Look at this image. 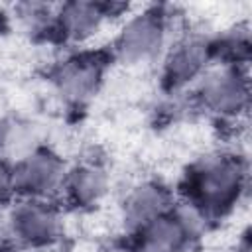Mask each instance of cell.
Returning <instances> with one entry per match:
<instances>
[{
  "label": "cell",
  "instance_id": "1",
  "mask_svg": "<svg viewBox=\"0 0 252 252\" xmlns=\"http://www.w3.org/2000/svg\"><path fill=\"white\" fill-rule=\"evenodd\" d=\"M246 161L232 152H217L195 161L185 173L183 199L195 203L211 219L238 203L246 189Z\"/></svg>",
  "mask_w": 252,
  "mask_h": 252
},
{
  "label": "cell",
  "instance_id": "11",
  "mask_svg": "<svg viewBox=\"0 0 252 252\" xmlns=\"http://www.w3.org/2000/svg\"><path fill=\"white\" fill-rule=\"evenodd\" d=\"M110 187V175L98 159H85L73 167H67L61 195L77 209H89L98 205Z\"/></svg>",
  "mask_w": 252,
  "mask_h": 252
},
{
  "label": "cell",
  "instance_id": "4",
  "mask_svg": "<svg viewBox=\"0 0 252 252\" xmlns=\"http://www.w3.org/2000/svg\"><path fill=\"white\" fill-rule=\"evenodd\" d=\"M67 165L49 148H35L12 163L14 189L20 199L53 201L61 193Z\"/></svg>",
  "mask_w": 252,
  "mask_h": 252
},
{
  "label": "cell",
  "instance_id": "7",
  "mask_svg": "<svg viewBox=\"0 0 252 252\" xmlns=\"http://www.w3.org/2000/svg\"><path fill=\"white\" fill-rule=\"evenodd\" d=\"M106 59L94 51H79L63 59L53 69V87L69 104L91 100L104 79Z\"/></svg>",
  "mask_w": 252,
  "mask_h": 252
},
{
  "label": "cell",
  "instance_id": "13",
  "mask_svg": "<svg viewBox=\"0 0 252 252\" xmlns=\"http://www.w3.org/2000/svg\"><path fill=\"white\" fill-rule=\"evenodd\" d=\"M14 197H16V189H14L12 163L6 161V159L0 156V207L10 205Z\"/></svg>",
  "mask_w": 252,
  "mask_h": 252
},
{
  "label": "cell",
  "instance_id": "9",
  "mask_svg": "<svg viewBox=\"0 0 252 252\" xmlns=\"http://www.w3.org/2000/svg\"><path fill=\"white\" fill-rule=\"evenodd\" d=\"M175 203L171 189L158 179H144L130 187L122 201V220L132 234L150 220L165 215Z\"/></svg>",
  "mask_w": 252,
  "mask_h": 252
},
{
  "label": "cell",
  "instance_id": "6",
  "mask_svg": "<svg viewBox=\"0 0 252 252\" xmlns=\"http://www.w3.org/2000/svg\"><path fill=\"white\" fill-rule=\"evenodd\" d=\"M10 232L28 246H49L63 234L59 207L47 199H20L8 217Z\"/></svg>",
  "mask_w": 252,
  "mask_h": 252
},
{
  "label": "cell",
  "instance_id": "2",
  "mask_svg": "<svg viewBox=\"0 0 252 252\" xmlns=\"http://www.w3.org/2000/svg\"><path fill=\"white\" fill-rule=\"evenodd\" d=\"M195 102L222 120H238L250 104V81L244 65L217 63L193 85Z\"/></svg>",
  "mask_w": 252,
  "mask_h": 252
},
{
  "label": "cell",
  "instance_id": "12",
  "mask_svg": "<svg viewBox=\"0 0 252 252\" xmlns=\"http://www.w3.org/2000/svg\"><path fill=\"white\" fill-rule=\"evenodd\" d=\"M18 12V18L20 22L32 30V32H37V30H53V22H55V10L51 6H45V4H20L16 8Z\"/></svg>",
  "mask_w": 252,
  "mask_h": 252
},
{
  "label": "cell",
  "instance_id": "5",
  "mask_svg": "<svg viewBox=\"0 0 252 252\" xmlns=\"http://www.w3.org/2000/svg\"><path fill=\"white\" fill-rule=\"evenodd\" d=\"M213 41L197 32H187L171 41L161 55L163 81L173 91L191 87L213 65Z\"/></svg>",
  "mask_w": 252,
  "mask_h": 252
},
{
  "label": "cell",
  "instance_id": "3",
  "mask_svg": "<svg viewBox=\"0 0 252 252\" xmlns=\"http://www.w3.org/2000/svg\"><path fill=\"white\" fill-rule=\"evenodd\" d=\"M167 16L159 10H142L124 20L112 41V53L126 65L150 63L167 47Z\"/></svg>",
  "mask_w": 252,
  "mask_h": 252
},
{
  "label": "cell",
  "instance_id": "10",
  "mask_svg": "<svg viewBox=\"0 0 252 252\" xmlns=\"http://www.w3.org/2000/svg\"><path fill=\"white\" fill-rule=\"evenodd\" d=\"M197 240L171 207L165 215L132 232L130 242L136 252H189Z\"/></svg>",
  "mask_w": 252,
  "mask_h": 252
},
{
  "label": "cell",
  "instance_id": "8",
  "mask_svg": "<svg viewBox=\"0 0 252 252\" xmlns=\"http://www.w3.org/2000/svg\"><path fill=\"white\" fill-rule=\"evenodd\" d=\"M114 16L110 4L73 0L55 8L53 30L67 43H87L100 33L106 22Z\"/></svg>",
  "mask_w": 252,
  "mask_h": 252
},
{
  "label": "cell",
  "instance_id": "14",
  "mask_svg": "<svg viewBox=\"0 0 252 252\" xmlns=\"http://www.w3.org/2000/svg\"><path fill=\"white\" fill-rule=\"evenodd\" d=\"M102 252H136L132 242H112L102 248Z\"/></svg>",
  "mask_w": 252,
  "mask_h": 252
}]
</instances>
